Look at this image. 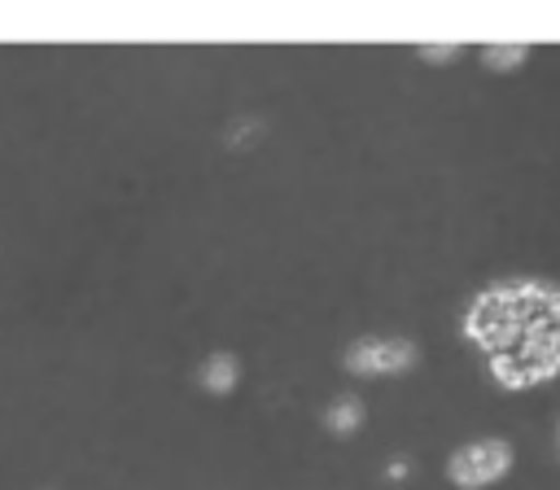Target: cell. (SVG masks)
<instances>
[{
	"label": "cell",
	"instance_id": "obj_1",
	"mask_svg": "<svg viewBox=\"0 0 560 490\" xmlns=\"http://www.w3.org/2000/svg\"><path fill=\"white\" fill-rule=\"evenodd\" d=\"M468 332L486 346L508 385L551 376L560 368V293L538 284L494 289L472 306Z\"/></svg>",
	"mask_w": 560,
	"mask_h": 490
},
{
	"label": "cell",
	"instance_id": "obj_2",
	"mask_svg": "<svg viewBox=\"0 0 560 490\" xmlns=\"http://www.w3.org/2000/svg\"><path fill=\"white\" fill-rule=\"evenodd\" d=\"M508 468H512V446L503 438H481L451 455V481L464 490H481V486L499 481Z\"/></svg>",
	"mask_w": 560,
	"mask_h": 490
},
{
	"label": "cell",
	"instance_id": "obj_3",
	"mask_svg": "<svg viewBox=\"0 0 560 490\" xmlns=\"http://www.w3.org/2000/svg\"><path fill=\"white\" fill-rule=\"evenodd\" d=\"M416 363V346L402 337H363L346 350V368L359 376H394Z\"/></svg>",
	"mask_w": 560,
	"mask_h": 490
},
{
	"label": "cell",
	"instance_id": "obj_4",
	"mask_svg": "<svg viewBox=\"0 0 560 490\" xmlns=\"http://www.w3.org/2000/svg\"><path fill=\"white\" fill-rule=\"evenodd\" d=\"M236 381H241V363H236L228 350H214V354L201 363V385H206L210 394H232Z\"/></svg>",
	"mask_w": 560,
	"mask_h": 490
},
{
	"label": "cell",
	"instance_id": "obj_5",
	"mask_svg": "<svg viewBox=\"0 0 560 490\" xmlns=\"http://www.w3.org/2000/svg\"><path fill=\"white\" fill-rule=\"evenodd\" d=\"M359 420H363V402H359L354 394H341V398L328 407V429L341 433V438H350V433L359 429Z\"/></svg>",
	"mask_w": 560,
	"mask_h": 490
},
{
	"label": "cell",
	"instance_id": "obj_6",
	"mask_svg": "<svg viewBox=\"0 0 560 490\" xmlns=\"http://www.w3.org/2000/svg\"><path fill=\"white\" fill-rule=\"evenodd\" d=\"M481 57H486L490 66H499V70H516V66L529 57V48H525V44H508V48H503V44H490Z\"/></svg>",
	"mask_w": 560,
	"mask_h": 490
},
{
	"label": "cell",
	"instance_id": "obj_7",
	"mask_svg": "<svg viewBox=\"0 0 560 490\" xmlns=\"http://www.w3.org/2000/svg\"><path fill=\"white\" fill-rule=\"evenodd\" d=\"M420 57H429V61H451V57H459V48H455V44H442V48L429 44V48H420Z\"/></svg>",
	"mask_w": 560,
	"mask_h": 490
}]
</instances>
